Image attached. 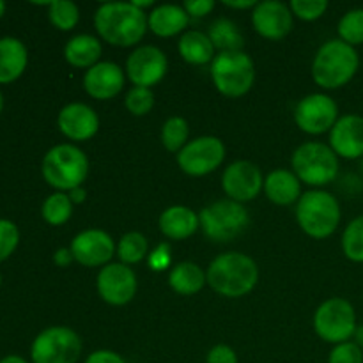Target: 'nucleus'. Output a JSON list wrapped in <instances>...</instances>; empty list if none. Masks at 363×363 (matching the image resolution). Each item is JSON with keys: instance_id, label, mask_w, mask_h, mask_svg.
<instances>
[{"instance_id": "f257e3e1", "label": "nucleus", "mask_w": 363, "mask_h": 363, "mask_svg": "<svg viewBox=\"0 0 363 363\" xmlns=\"http://www.w3.org/2000/svg\"><path fill=\"white\" fill-rule=\"evenodd\" d=\"M94 27L103 41L113 46H133L147 30V16L144 11L126 2H108L98 7Z\"/></svg>"}, {"instance_id": "f03ea898", "label": "nucleus", "mask_w": 363, "mask_h": 363, "mask_svg": "<svg viewBox=\"0 0 363 363\" xmlns=\"http://www.w3.org/2000/svg\"><path fill=\"white\" fill-rule=\"evenodd\" d=\"M206 279L215 293L225 298H241L255 287L259 269L254 259L248 255L240 252H225L213 259Z\"/></svg>"}, {"instance_id": "7ed1b4c3", "label": "nucleus", "mask_w": 363, "mask_h": 363, "mask_svg": "<svg viewBox=\"0 0 363 363\" xmlns=\"http://www.w3.org/2000/svg\"><path fill=\"white\" fill-rule=\"evenodd\" d=\"M360 67L354 46L332 39L318 50L312 62V78L323 89H339L353 80Z\"/></svg>"}, {"instance_id": "20e7f679", "label": "nucleus", "mask_w": 363, "mask_h": 363, "mask_svg": "<svg viewBox=\"0 0 363 363\" xmlns=\"http://www.w3.org/2000/svg\"><path fill=\"white\" fill-rule=\"evenodd\" d=\"M41 172L50 186L64 194L84 184L89 174V160L77 145L60 144L46 152Z\"/></svg>"}, {"instance_id": "39448f33", "label": "nucleus", "mask_w": 363, "mask_h": 363, "mask_svg": "<svg viewBox=\"0 0 363 363\" xmlns=\"http://www.w3.org/2000/svg\"><path fill=\"white\" fill-rule=\"evenodd\" d=\"M296 220L301 230L311 238H330L340 223L339 201L325 190L307 191L296 204Z\"/></svg>"}, {"instance_id": "423d86ee", "label": "nucleus", "mask_w": 363, "mask_h": 363, "mask_svg": "<svg viewBox=\"0 0 363 363\" xmlns=\"http://www.w3.org/2000/svg\"><path fill=\"white\" fill-rule=\"evenodd\" d=\"M211 78L220 94L227 98H241L254 85V62L243 50L220 52L211 62Z\"/></svg>"}, {"instance_id": "0eeeda50", "label": "nucleus", "mask_w": 363, "mask_h": 363, "mask_svg": "<svg viewBox=\"0 0 363 363\" xmlns=\"http://www.w3.org/2000/svg\"><path fill=\"white\" fill-rule=\"evenodd\" d=\"M291 165L298 179L311 186H325L339 176V156L321 142L301 144L293 152Z\"/></svg>"}, {"instance_id": "6e6552de", "label": "nucleus", "mask_w": 363, "mask_h": 363, "mask_svg": "<svg viewBox=\"0 0 363 363\" xmlns=\"http://www.w3.org/2000/svg\"><path fill=\"white\" fill-rule=\"evenodd\" d=\"M199 223L209 240L227 243L247 229L250 216L243 204L225 199L202 209L199 213Z\"/></svg>"}, {"instance_id": "1a4fd4ad", "label": "nucleus", "mask_w": 363, "mask_h": 363, "mask_svg": "<svg viewBox=\"0 0 363 363\" xmlns=\"http://www.w3.org/2000/svg\"><path fill=\"white\" fill-rule=\"evenodd\" d=\"M357 314L344 298H330L314 314V330L319 339L330 344L350 342L357 332Z\"/></svg>"}, {"instance_id": "9d476101", "label": "nucleus", "mask_w": 363, "mask_h": 363, "mask_svg": "<svg viewBox=\"0 0 363 363\" xmlns=\"http://www.w3.org/2000/svg\"><path fill=\"white\" fill-rule=\"evenodd\" d=\"M82 357V339L67 326H50L34 339L30 358L34 363H77Z\"/></svg>"}, {"instance_id": "9b49d317", "label": "nucleus", "mask_w": 363, "mask_h": 363, "mask_svg": "<svg viewBox=\"0 0 363 363\" xmlns=\"http://www.w3.org/2000/svg\"><path fill=\"white\" fill-rule=\"evenodd\" d=\"M225 160V145L216 137H199L177 152V165L184 174L202 177L218 169Z\"/></svg>"}, {"instance_id": "f8f14e48", "label": "nucleus", "mask_w": 363, "mask_h": 363, "mask_svg": "<svg viewBox=\"0 0 363 363\" xmlns=\"http://www.w3.org/2000/svg\"><path fill=\"white\" fill-rule=\"evenodd\" d=\"M294 121L305 133H326L339 121V106L326 94H308L294 108Z\"/></svg>"}, {"instance_id": "ddd939ff", "label": "nucleus", "mask_w": 363, "mask_h": 363, "mask_svg": "<svg viewBox=\"0 0 363 363\" xmlns=\"http://www.w3.org/2000/svg\"><path fill=\"white\" fill-rule=\"evenodd\" d=\"M96 287L103 301L121 307L130 303L137 294V277L130 266L123 262H110L99 269Z\"/></svg>"}, {"instance_id": "4468645a", "label": "nucleus", "mask_w": 363, "mask_h": 363, "mask_svg": "<svg viewBox=\"0 0 363 363\" xmlns=\"http://www.w3.org/2000/svg\"><path fill=\"white\" fill-rule=\"evenodd\" d=\"M167 69H169V60L165 53L151 45L138 46L126 60V74L135 87L151 89L152 85L163 80Z\"/></svg>"}, {"instance_id": "2eb2a0df", "label": "nucleus", "mask_w": 363, "mask_h": 363, "mask_svg": "<svg viewBox=\"0 0 363 363\" xmlns=\"http://www.w3.org/2000/svg\"><path fill=\"white\" fill-rule=\"evenodd\" d=\"M264 186L261 169L252 162H234L222 176V188L234 202H250Z\"/></svg>"}, {"instance_id": "dca6fc26", "label": "nucleus", "mask_w": 363, "mask_h": 363, "mask_svg": "<svg viewBox=\"0 0 363 363\" xmlns=\"http://www.w3.org/2000/svg\"><path fill=\"white\" fill-rule=\"evenodd\" d=\"M116 252V245L110 234L99 229H87L77 234L71 241V254L73 259L87 268L110 264Z\"/></svg>"}, {"instance_id": "f3484780", "label": "nucleus", "mask_w": 363, "mask_h": 363, "mask_svg": "<svg viewBox=\"0 0 363 363\" xmlns=\"http://www.w3.org/2000/svg\"><path fill=\"white\" fill-rule=\"evenodd\" d=\"M252 23L259 35L277 41V39L286 38L293 28V13L286 4L277 2V0H266L254 7Z\"/></svg>"}, {"instance_id": "a211bd4d", "label": "nucleus", "mask_w": 363, "mask_h": 363, "mask_svg": "<svg viewBox=\"0 0 363 363\" xmlns=\"http://www.w3.org/2000/svg\"><path fill=\"white\" fill-rule=\"evenodd\" d=\"M330 147L344 160L363 158V117L347 113L330 130Z\"/></svg>"}, {"instance_id": "6ab92c4d", "label": "nucleus", "mask_w": 363, "mask_h": 363, "mask_svg": "<svg viewBox=\"0 0 363 363\" xmlns=\"http://www.w3.org/2000/svg\"><path fill=\"white\" fill-rule=\"evenodd\" d=\"M57 124L64 137L74 142H84L98 133L99 117L89 105L69 103L59 112Z\"/></svg>"}, {"instance_id": "aec40b11", "label": "nucleus", "mask_w": 363, "mask_h": 363, "mask_svg": "<svg viewBox=\"0 0 363 363\" xmlns=\"http://www.w3.org/2000/svg\"><path fill=\"white\" fill-rule=\"evenodd\" d=\"M124 71L116 62H98L85 71L84 89L94 99H112L123 91Z\"/></svg>"}, {"instance_id": "412c9836", "label": "nucleus", "mask_w": 363, "mask_h": 363, "mask_svg": "<svg viewBox=\"0 0 363 363\" xmlns=\"http://www.w3.org/2000/svg\"><path fill=\"white\" fill-rule=\"evenodd\" d=\"M301 181L298 179L293 170L277 169L268 174L264 179L266 197L277 206H289L300 201L301 197Z\"/></svg>"}, {"instance_id": "4be33fe9", "label": "nucleus", "mask_w": 363, "mask_h": 363, "mask_svg": "<svg viewBox=\"0 0 363 363\" xmlns=\"http://www.w3.org/2000/svg\"><path fill=\"white\" fill-rule=\"evenodd\" d=\"M158 223L163 236H167L169 240H186V238L194 236L201 227L199 215L186 206H172V208L165 209L160 216Z\"/></svg>"}, {"instance_id": "5701e85b", "label": "nucleus", "mask_w": 363, "mask_h": 363, "mask_svg": "<svg viewBox=\"0 0 363 363\" xmlns=\"http://www.w3.org/2000/svg\"><path fill=\"white\" fill-rule=\"evenodd\" d=\"M190 23V16L183 6H174V4H165L158 6L149 13L147 27L151 28L152 34L160 38H172L179 34Z\"/></svg>"}, {"instance_id": "b1692460", "label": "nucleus", "mask_w": 363, "mask_h": 363, "mask_svg": "<svg viewBox=\"0 0 363 363\" xmlns=\"http://www.w3.org/2000/svg\"><path fill=\"white\" fill-rule=\"evenodd\" d=\"M27 48L20 39H0V84H11L18 80L27 67Z\"/></svg>"}, {"instance_id": "393cba45", "label": "nucleus", "mask_w": 363, "mask_h": 363, "mask_svg": "<svg viewBox=\"0 0 363 363\" xmlns=\"http://www.w3.org/2000/svg\"><path fill=\"white\" fill-rule=\"evenodd\" d=\"M64 57H66V60L71 66L91 69L92 66H96L99 62V57H101V43L94 35H74V38H71L67 41L66 48H64Z\"/></svg>"}, {"instance_id": "a878e982", "label": "nucleus", "mask_w": 363, "mask_h": 363, "mask_svg": "<svg viewBox=\"0 0 363 363\" xmlns=\"http://www.w3.org/2000/svg\"><path fill=\"white\" fill-rule=\"evenodd\" d=\"M177 48H179L181 57L194 66H204V64L213 62V59L216 57L211 39L201 30L184 32L181 35Z\"/></svg>"}, {"instance_id": "bb28decb", "label": "nucleus", "mask_w": 363, "mask_h": 363, "mask_svg": "<svg viewBox=\"0 0 363 363\" xmlns=\"http://www.w3.org/2000/svg\"><path fill=\"white\" fill-rule=\"evenodd\" d=\"M206 284H208L206 273L202 272L201 266L194 262H179L169 275V286L172 287L174 293L183 294V296L197 294Z\"/></svg>"}, {"instance_id": "cd10ccee", "label": "nucleus", "mask_w": 363, "mask_h": 363, "mask_svg": "<svg viewBox=\"0 0 363 363\" xmlns=\"http://www.w3.org/2000/svg\"><path fill=\"white\" fill-rule=\"evenodd\" d=\"M209 39L213 46L220 52H238L243 46V35L240 34V28L229 18H218L213 21L209 28Z\"/></svg>"}, {"instance_id": "c85d7f7f", "label": "nucleus", "mask_w": 363, "mask_h": 363, "mask_svg": "<svg viewBox=\"0 0 363 363\" xmlns=\"http://www.w3.org/2000/svg\"><path fill=\"white\" fill-rule=\"evenodd\" d=\"M41 215L46 223L50 225H62L73 215V202H71L69 195L57 191V194L50 195L45 202H43Z\"/></svg>"}, {"instance_id": "c756f323", "label": "nucleus", "mask_w": 363, "mask_h": 363, "mask_svg": "<svg viewBox=\"0 0 363 363\" xmlns=\"http://www.w3.org/2000/svg\"><path fill=\"white\" fill-rule=\"evenodd\" d=\"M147 240L140 233H128L121 238L117 245V255L126 266L137 264L147 255Z\"/></svg>"}, {"instance_id": "7c9ffc66", "label": "nucleus", "mask_w": 363, "mask_h": 363, "mask_svg": "<svg viewBox=\"0 0 363 363\" xmlns=\"http://www.w3.org/2000/svg\"><path fill=\"white\" fill-rule=\"evenodd\" d=\"M188 133H190V128L183 117H170L162 128L163 147L169 152H179L188 144Z\"/></svg>"}, {"instance_id": "2f4dec72", "label": "nucleus", "mask_w": 363, "mask_h": 363, "mask_svg": "<svg viewBox=\"0 0 363 363\" xmlns=\"http://www.w3.org/2000/svg\"><path fill=\"white\" fill-rule=\"evenodd\" d=\"M48 16L53 27L66 32L77 27L78 20H80V11H78L77 4L73 2L53 0V2L48 4Z\"/></svg>"}, {"instance_id": "473e14b6", "label": "nucleus", "mask_w": 363, "mask_h": 363, "mask_svg": "<svg viewBox=\"0 0 363 363\" xmlns=\"http://www.w3.org/2000/svg\"><path fill=\"white\" fill-rule=\"evenodd\" d=\"M342 250L350 261L363 262V215L347 223L342 234Z\"/></svg>"}, {"instance_id": "72a5a7b5", "label": "nucleus", "mask_w": 363, "mask_h": 363, "mask_svg": "<svg viewBox=\"0 0 363 363\" xmlns=\"http://www.w3.org/2000/svg\"><path fill=\"white\" fill-rule=\"evenodd\" d=\"M340 41L351 46L363 45V9H351L339 21Z\"/></svg>"}, {"instance_id": "f704fd0d", "label": "nucleus", "mask_w": 363, "mask_h": 363, "mask_svg": "<svg viewBox=\"0 0 363 363\" xmlns=\"http://www.w3.org/2000/svg\"><path fill=\"white\" fill-rule=\"evenodd\" d=\"M124 105H126L128 112L133 113V116H147L155 106V94H152L151 89L133 87L126 94Z\"/></svg>"}, {"instance_id": "c9c22d12", "label": "nucleus", "mask_w": 363, "mask_h": 363, "mask_svg": "<svg viewBox=\"0 0 363 363\" xmlns=\"http://www.w3.org/2000/svg\"><path fill=\"white\" fill-rule=\"evenodd\" d=\"M289 7L293 16L296 14V18H300V20L314 21L326 13L328 2L326 0H293Z\"/></svg>"}, {"instance_id": "e433bc0d", "label": "nucleus", "mask_w": 363, "mask_h": 363, "mask_svg": "<svg viewBox=\"0 0 363 363\" xmlns=\"http://www.w3.org/2000/svg\"><path fill=\"white\" fill-rule=\"evenodd\" d=\"M20 243L18 227L9 220H0V262L6 261Z\"/></svg>"}, {"instance_id": "4c0bfd02", "label": "nucleus", "mask_w": 363, "mask_h": 363, "mask_svg": "<svg viewBox=\"0 0 363 363\" xmlns=\"http://www.w3.org/2000/svg\"><path fill=\"white\" fill-rule=\"evenodd\" d=\"M328 363H363V350L351 340L337 344L330 353Z\"/></svg>"}, {"instance_id": "58836bf2", "label": "nucleus", "mask_w": 363, "mask_h": 363, "mask_svg": "<svg viewBox=\"0 0 363 363\" xmlns=\"http://www.w3.org/2000/svg\"><path fill=\"white\" fill-rule=\"evenodd\" d=\"M206 363H238V354L233 347L225 346V344H218V346L209 350Z\"/></svg>"}, {"instance_id": "ea45409f", "label": "nucleus", "mask_w": 363, "mask_h": 363, "mask_svg": "<svg viewBox=\"0 0 363 363\" xmlns=\"http://www.w3.org/2000/svg\"><path fill=\"white\" fill-rule=\"evenodd\" d=\"M183 9L186 11L188 16L202 18L215 9V2L213 0H186L183 4Z\"/></svg>"}, {"instance_id": "a19ab883", "label": "nucleus", "mask_w": 363, "mask_h": 363, "mask_svg": "<svg viewBox=\"0 0 363 363\" xmlns=\"http://www.w3.org/2000/svg\"><path fill=\"white\" fill-rule=\"evenodd\" d=\"M85 363H126L121 354L110 350H98L85 358Z\"/></svg>"}, {"instance_id": "79ce46f5", "label": "nucleus", "mask_w": 363, "mask_h": 363, "mask_svg": "<svg viewBox=\"0 0 363 363\" xmlns=\"http://www.w3.org/2000/svg\"><path fill=\"white\" fill-rule=\"evenodd\" d=\"M53 261L57 266H67L71 261H74L73 254H71V248H59L53 255Z\"/></svg>"}, {"instance_id": "37998d69", "label": "nucleus", "mask_w": 363, "mask_h": 363, "mask_svg": "<svg viewBox=\"0 0 363 363\" xmlns=\"http://www.w3.org/2000/svg\"><path fill=\"white\" fill-rule=\"evenodd\" d=\"M155 257H152V266H155V269H158V272H162L163 268H165L167 264L170 262V257L169 254H162V252H156V254H152Z\"/></svg>"}, {"instance_id": "c03bdc74", "label": "nucleus", "mask_w": 363, "mask_h": 363, "mask_svg": "<svg viewBox=\"0 0 363 363\" xmlns=\"http://www.w3.org/2000/svg\"><path fill=\"white\" fill-rule=\"evenodd\" d=\"M223 6L227 7H233V9H254L255 6H257V2L255 0H243V2H233V0H223Z\"/></svg>"}, {"instance_id": "a18cd8bd", "label": "nucleus", "mask_w": 363, "mask_h": 363, "mask_svg": "<svg viewBox=\"0 0 363 363\" xmlns=\"http://www.w3.org/2000/svg\"><path fill=\"white\" fill-rule=\"evenodd\" d=\"M85 197H87V191L84 190V188H74V190L69 191V199L73 204H82V202L85 201Z\"/></svg>"}, {"instance_id": "49530a36", "label": "nucleus", "mask_w": 363, "mask_h": 363, "mask_svg": "<svg viewBox=\"0 0 363 363\" xmlns=\"http://www.w3.org/2000/svg\"><path fill=\"white\" fill-rule=\"evenodd\" d=\"M0 363H27V360H23L21 357H16V354H11V357L2 358Z\"/></svg>"}, {"instance_id": "de8ad7c7", "label": "nucleus", "mask_w": 363, "mask_h": 363, "mask_svg": "<svg viewBox=\"0 0 363 363\" xmlns=\"http://www.w3.org/2000/svg\"><path fill=\"white\" fill-rule=\"evenodd\" d=\"M354 342H357L358 346H360L363 350V325L358 326L357 332H354Z\"/></svg>"}, {"instance_id": "09e8293b", "label": "nucleus", "mask_w": 363, "mask_h": 363, "mask_svg": "<svg viewBox=\"0 0 363 363\" xmlns=\"http://www.w3.org/2000/svg\"><path fill=\"white\" fill-rule=\"evenodd\" d=\"M131 4H133V6L135 7H138V9H144V7H151L152 6V2H151V0H144V2H140V0H133V2H131Z\"/></svg>"}, {"instance_id": "8fccbe9b", "label": "nucleus", "mask_w": 363, "mask_h": 363, "mask_svg": "<svg viewBox=\"0 0 363 363\" xmlns=\"http://www.w3.org/2000/svg\"><path fill=\"white\" fill-rule=\"evenodd\" d=\"M4 13H6V4L0 2V18L4 16Z\"/></svg>"}, {"instance_id": "3c124183", "label": "nucleus", "mask_w": 363, "mask_h": 363, "mask_svg": "<svg viewBox=\"0 0 363 363\" xmlns=\"http://www.w3.org/2000/svg\"><path fill=\"white\" fill-rule=\"evenodd\" d=\"M2 108H4V96L2 92H0V113H2Z\"/></svg>"}, {"instance_id": "603ef678", "label": "nucleus", "mask_w": 363, "mask_h": 363, "mask_svg": "<svg viewBox=\"0 0 363 363\" xmlns=\"http://www.w3.org/2000/svg\"><path fill=\"white\" fill-rule=\"evenodd\" d=\"M0 284H2V277H0Z\"/></svg>"}, {"instance_id": "864d4df0", "label": "nucleus", "mask_w": 363, "mask_h": 363, "mask_svg": "<svg viewBox=\"0 0 363 363\" xmlns=\"http://www.w3.org/2000/svg\"><path fill=\"white\" fill-rule=\"evenodd\" d=\"M362 167H363V162H362Z\"/></svg>"}]
</instances>
